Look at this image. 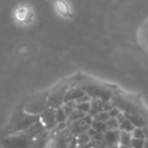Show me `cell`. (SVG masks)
Segmentation results:
<instances>
[{"instance_id":"22","label":"cell","mask_w":148,"mask_h":148,"mask_svg":"<svg viewBox=\"0 0 148 148\" xmlns=\"http://www.w3.org/2000/svg\"><path fill=\"white\" fill-rule=\"evenodd\" d=\"M118 148H131V147H128V146H124V145H118Z\"/></svg>"},{"instance_id":"2","label":"cell","mask_w":148,"mask_h":148,"mask_svg":"<svg viewBox=\"0 0 148 148\" xmlns=\"http://www.w3.org/2000/svg\"><path fill=\"white\" fill-rule=\"evenodd\" d=\"M50 108L47 93H40L31 99L23 107V111L33 116H40Z\"/></svg>"},{"instance_id":"7","label":"cell","mask_w":148,"mask_h":148,"mask_svg":"<svg viewBox=\"0 0 148 148\" xmlns=\"http://www.w3.org/2000/svg\"><path fill=\"white\" fill-rule=\"evenodd\" d=\"M120 130H108L103 134L106 146H118L120 141Z\"/></svg>"},{"instance_id":"3","label":"cell","mask_w":148,"mask_h":148,"mask_svg":"<svg viewBox=\"0 0 148 148\" xmlns=\"http://www.w3.org/2000/svg\"><path fill=\"white\" fill-rule=\"evenodd\" d=\"M34 140L25 132L15 133L3 138L2 145L4 148H33Z\"/></svg>"},{"instance_id":"16","label":"cell","mask_w":148,"mask_h":148,"mask_svg":"<svg viewBox=\"0 0 148 148\" xmlns=\"http://www.w3.org/2000/svg\"><path fill=\"white\" fill-rule=\"evenodd\" d=\"M75 109H76L77 111L81 112V113L88 115L89 112H90V101H89V103H76V108H75Z\"/></svg>"},{"instance_id":"5","label":"cell","mask_w":148,"mask_h":148,"mask_svg":"<svg viewBox=\"0 0 148 148\" xmlns=\"http://www.w3.org/2000/svg\"><path fill=\"white\" fill-rule=\"evenodd\" d=\"M40 120L44 124L47 131L55 130L57 127V122H56V110L53 108H49L47 111L44 112L42 115H40Z\"/></svg>"},{"instance_id":"21","label":"cell","mask_w":148,"mask_h":148,"mask_svg":"<svg viewBox=\"0 0 148 148\" xmlns=\"http://www.w3.org/2000/svg\"><path fill=\"white\" fill-rule=\"evenodd\" d=\"M78 148H99V147L97 146V144L95 143V141H92V140H91V141L89 142L88 144H85V145L78 146Z\"/></svg>"},{"instance_id":"11","label":"cell","mask_w":148,"mask_h":148,"mask_svg":"<svg viewBox=\"0 0 148 148\" xmlns=\"http://www.w3.org/2000/svg\"><path fill=\"white\" fill-rule=\"evenodd\" d=\"M131 135L133 139L146 140L147 139V129L146 128H135Z\"/></svg>"},{"instance_id":"13","label":"cell","mask_w":148,"mask_h":148,"mask_svg":"<svg viewBox=\"0 0 148 148\" xmlns=\"http://www.w3.org/2000/svg\"><path fill=\"white\" fill-rule=\"evenodd\" d=\"M55 110H56V122H57V125L61 123H66L68 120V117L66 116V114L64 113L62 107L58 108V109H55Z\"/></svg>"},{"instance_id":"20","label":"cell","mask_w":148,"mask_h":148,"mask_svg":"<svg viewBox=\"0 0 148 148\" xmlns=\"http://www.w3.org/2000/svg\"><path fill=\"white\" fill-rule=\"evenodd\" d=\"M78 142H77V138L76 137H72L71 141L69 142L68 144V147L67 148H78Z\"/></svg>"},{"instance_id":"17","label":"cell","mask_w":148,"mask_h":148,"mask_svg":"<svg viewBox=\"0 0 148 148\" xmlns=\"http://www.w3.org/2000/svg\"><path fill=\"white\" fill-rule=\"evenodd\" d=\"M95 121H97V122H101V123H107L108 121L110 120V115L108 112H101L99 113L95 118H93Z\"/></svg>"},{"instance_id":"15","label":"cell","mask_w":148,"mask_h":148,"mask_svg":"<svg viewBox=\"0 0 148 148\" xmlns=\"http://www.w3.org/2000/svg\"><path fill=\"white\" fill-rule=\"evenodd\" d=\"M77 142H78V145L81 146V145H85V144H88L89 142L91 141V138L90 136L88 135V133H82L80 135L77 136Z\"/></svg>"},{"instance_id":"9","label":"cell","mask_w":148,"mask_h":148,"mask_svg":"<svg viewBox=\"0 0 148 148\" xmlns=\"http://www.w3.org/2000/svg\"><path fill=\"white\" fill-rule=\"evenodd\" d=\"M103 103L105 101H101L99 99H91L90 101V112L88 115L95 118L101 112H103Z\"/></svg>"},{"instance_id":"23","label":"cell","mask_w":148,"mask_h":148,"mask_svg":"<svg viewBox=\"0 0 148 148\" xmlns=\"http://www.w3.org/2000/svg\"><path fill=\"white\" fill-rule=\"evenodd\" d=\"M105 148H118V146H107Z\"/></svg>"},{"instance_id":"12","label":"cell","mask_w":148,"mask_h":148,"mask_svg":"<svg viewBox=\"0 0 148 148\" xmlns=\"http://www.w3.org/2000/svg\"><path fill=\"white\" fill-rule=\"evenodd\" d=\"M131 142H132L131 133H128V132H124V131L120 132L119 145H124V146H128V147H131Z\"/></svg>"},{"instance_id":"8","label":"cell","mask_w":148,"mask_h":148,"mask_svg":"<svg viewBox=\"0 0 148 148\" xmlns=\"http://www.w3.org/2000/svg\"><path fill=\"white\" fill-rule=\"evenodd\" d=\"M86 93L84 92L82 88H78V87H73V88H69L67 90L65 95V97H64V103H68V101H75L78 99H80L81 97H83Z\"/></svg>"},{"instance_id":"1","label":"cell","mask_w":148,"mask_h":148,"mask_svg":"<svg viewBox=\"0 0 148 148\" xmlns=\"http://www.w3.org/2000/svg\"><path fill=\"white\" fill-rule=\"evenodd\" d=\"M40 120V116H33L27 114L23 110H18L14 113L10 124L6 128L7 135L15 133H23L25 132L31 126Z\"/></svg>"},{"instance_id":"10","label":"cell","mask_w":148,"mask_h":148,"mask_svg":"<svg viewBox=\"0 0 148 148\" xmlns=\"http://www.w3.org/2000/svg\"><path fill=\"white\" fill-rule=\"evenodd\" d=\"M49 132H46L42 136L38 137L37 139L34 140L33 148H48L49 146Z\"/></svg>"},{"instance_id":"14","label":"cell","mask_w":148,"mask_h":148,"mask_svg":"<svg viewBox=\"0 0 148 148\" xmlns=\"http://www.w3.org/2000/svg\"><path fill=\"white\" fill-rule=\"evenodd\" d=\"M91 128L93 130L97 132V133H103L105 134L106 132L108 131V128H107V125L105 123H101V122H97V121H95L93 120L92 124H91Z\"/></svg>"},{"instance_id":"18","label":"cell","mask_w":148,"mask_h":148,"mask_svg":"<svg viewBox=\"0 0 148 148\" xmlns=\"http://www.w3.org/2000/svg\"><path fill=\"white\" fill-rule=\"evenodd\" d=\"M106 125H107L108 130H119V122L117 119L110 118V120L106 123Z\"/></svg>"},{"instance_id":"19","label":"cell","mask_w":148,"mask_h":148,"mask_svg":"<svg viewBox=\"0 0 148 148\" xmlns=\"http://www.w3.org/2000/svg\"><path fill=\"white\" fill-rule=\"evenodd\" d=\"M145 142H146V140L133 139V138H132L131 148H144V146H145Z\"/></svg>"},{"instance_id":"4","label":"cell","mask_w":148,"mask_h":148,"mask_svg":"<svg viewBox=\"0 0 148 148\" xmlns=\"http://www.w3.org/2000/svg\"><path fill=\"white\" fill-rule=\"evenodd\" d=\"M68 90L67 85H63V86H58L48 93V101H49L50 108L53 109H58V108L62 107L64 105V97Z\"/></svg>"},{"instance_id":"6","label":"cell","mask_w":148,"mask_h":148,"mask_svg":"<svg viewBox=\"0 0 148 148\" xmlns=\"http://www.w3.org/2000/svg\"><path fill=\"white\" fill-rule=\"evenodd\" d=\"M46 132H48L47 129H46V127L44 126V124L41 122V120H39V121L36 122L33 126H31L25 133L27 134V135H29V137H32L33 139H37L38 137H40V136H42L43 134H45Z\"/></svg>"}]
</instances>
